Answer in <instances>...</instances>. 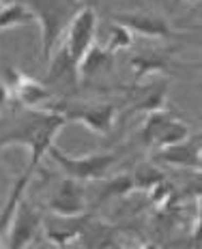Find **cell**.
Instances as JSON below:
<instances>
[{
  "label": "cell",
  "mask_w": 202,
  "mask_h": 249,
  "mask_svg": "<svg viewBox=\"0 0 202 249\" xmlns=\"http://www.w3.org/2000/svg\"><path fill=\"white\" fill-rule=\"evenodd\" d=\"M164 101H165V86H157L155 90L148 92L147 97H142V99L133 106V110L148 114V112H155V110H162Z\"/></svg>",
  "instance_id": "obj_22"
},
{
  "label": "cell",
  "mask_w": 202,
  "mask_h": 249,
  "mask_svg": "<svg viewBox=\"0 0 202 249\" xmlns=\"http://www.w3.org/2000/svg\"><path fill=\"white\" fill-rule=\"evenodd\" d=\"M35 172H37L35 168L26 165L24 172L19 174L18 178H15V183H13V187H11V191H9V198H7V202H4L2 211H0V234H4V232H7L9 221H11V217H13L15 209H18V204L24 200V194H26V189H28V185L33 183Z\"/></svg>",
  "instance_id": "obj_13"
},
{
  "label": "cell",
  "mask_w": 202,
  "mask_h": 249,
  "mask_svg": "<svg viewBox=\"0 0 202 249\" xmlns=\"http://www.w3.org/2000/svg\"><path fill=\"white\" fill-rule=\"evenodd\" d=\"M9 101H11V90H9L7 82L0 80V114H2L4 110H7Z\"/></svg>",
  "instance_id": "obj_24"
},
{
  "label": "cell",
  "mask_w": 202,
  "mask_h": 249,
  "mask_svg": "<svg viewBox=\"0 0 202 249\" xmlns=\"http://www.w3.org/2000/svg\"><path fill=\"white\" fill-rule=\"evenodd\" d=\"M187 4H191V7H196V4H200V0H185Z\"/></svg>",
  "instance_id": "obj_25"
},
{
  "label": "cell",
  "mask_w": 202,
  "mask_h": 249,
  "mask_svg": "<svg viewBox=\"0 0 202 249\" xmlns=\"http://www.w3.org/2000/svg\"><path fill=\"white\" fill-rule=\"evenodd\" d=\"M114 234H116L114 226L106 224V221H101V219H95V217L91 215L89 224L82 230L77 241L82 243L84 249H112L116 245V243H114Z\"/></svg>",
  "instance_id": "obj_12"
},
{
  "label": "cell",
  "mask_w": 202,
  "mask_h": 249,
  "mask_svg": "<svg viewBox=\"0 0 202 249\" xmlns=\"http://www.w3.org/2000/svg\"><path fill=\"white\" fill-rule=\"evenodd\" d=\"M144 249H157V247H155V245H147V247H144Z\"/></svg>",
  "instance_id": "obj_26"
},
{
  "label": "cell",
  "mask_w": 202,
  "mask_h": 249,
  "mask_svg": "<svg viewBox=\"0 0 202 249\" xmlns=\"http://www.w3.org/2000/svg\"><path fill=\"white\" fill-rule=\"evenodd\" d=\"M191 136V129H189V124L187 123H183L181 118L177 116L172 123L165 127V131L162 133V138H159V142H157V148L155 150H159V148H165V146H172V144H179V142H185Z\"/></svg>",
  "instance_id": "obj_20"
},
{
  "label": "cell",
  "mask_w": 202,
  "mask_h": 249,
  "mask_svg": "<svg viewBox=\"0 0 202 249\" xmlns=\"http://www.w3.org/2000/svg\"><path fill=\"white\" fill-rule=\"evenodd\" d=\"M11 90V97H15L24 107L28 110H45L48 103L54 99V92L50 86H45L43 82L28 77L24 73L13 75V84H7Z\"/></svg>",
  "instance_id": "obj_10"
},
{
  "label": "cell",
  "mask_w": 202,
  "mask_h": 249,
  "mask_svg": "<svg viewBox=\"0 0 202 249\" xmlns=\"http://www.w3.org/2000/svg\"><path fill=\"white\" fill-rule=\"evenodd\" d=\"M56 112L63 114L67 123H80L97 136H106L116 123L118 106L116 103H73V106H63Z\"/></svg>",
  "instance_id": "obj_5"
},
{
  "label": "cell",
  "mask_w": 202,
  "mask_h": 249,
  "mask_svg": "<svg viewBox=\"0 0 202 249\" xmlns=\"http://www.w3.org/2000/svg\"><path fill=\"white\" fill-rule=\"evenodd\" d=\"M65 124L67 121L63 118V114H58L56 110L28 114V121L15 124L13 131L0 138V146H26L30 155L26 165L37 170L41 159L48 155L50 146L54 144L56 136Z\"/></svg>",
  "instance_id": "obj_1"
},
{
  "label": "cell",
  "mask_w": 202,
  "mask_h": 249,
  "mask_svg": "<svg viewBox=\"0 0 202 249\" xmlns=\"http://www.w3.org/2000/svg\"><path fill=\"white\" fill-rule=\"evenodd\" d=\"M133 45V35L131 30H127L125 26L116 24L114 22L110 26V35H108V43L103 45L106 48V52H110V54H118V52H125Z\"/></svg>",
  "instance_id": "obj_19"
},
{
  "label": "cell",
  "mask_w": 202,
  "mask_h": 249,
  "mask_svg": "<svg viewBox=\"0 0 202 249\" xmlns=\"http://www.w3.org/2000/svg\"><path fill=\"white\" fill-rule=\"evenodd\" d=\"M133 191V178L131 174H116L112 178H103L101 180V189L97 196V204L108 202L112 198H125Z\"/></svg>",
  "instance_id": "obj_17"
},
{
  "label": "cell",
  "mask_w": 202,
  "mask_h": 249,
  "mask_svg": "<svg viewBox=\"0 0 202 249\" xmlns=\"http://www.w3.org/2000/svg\"><path fill=\"white\" fill-rule=\"evenodd\" d=\"M131 178H133V191H144L147 194L157 183H162L165 176L155 163H140L131 172Z\"/></svg>",
  "instance_id": "obj_18"
},
{
  "label": "cell",
  "mask_w": 202,
  "mask_h": 249,
  "mask_svg": "<svg viewBox=\"0 0 202 249\" xmlns=\"http://www.w3.org/2000/svg\"><path fill=\"white\" fill-rule=\"evenodd\" d=\"M89 209V200H86V187L80 180H73L69 176H65L60 180V185L56 187V191L48 200V211L52 215L58 217H77L84 215Z\"/></svg>",
  "instance_id": "obj_7"
},
{
  "label": "cell",
  "mask_w": 202,
  "mask_h": 249,
  "mask_svg": "<svg viewBox=\"0 0 202 249\" xmlns=\"http://www.w3.org/2000/svg\"><path fill=\"white\" fill-rule=\"evenodd\" d=\"M114 22L125 26L127 30H131V35H140V37H147V39H172L174 37L172 24L164 15L118 13V15H114Z\"/></svg>",
  "instance_id": "obj_8"
},
{
  "label": "cell",
  "mask_w": 202,
  "mask_h": 249,
  "mask_svg": "<svg viewBox=\"0 0 202 249\" xmlns=\"http://www.w3.org/2000/svg\"><path fill=\"white\" fill-rule=\"evenodd\" d=\"M200 136H189L185 142L172 144V146L159 148L153 153L155 163H165L172 168H185L200 172Z\"/></svg>",
  "instance_id": "obj_9"
},
{
  "label": "cell",
  "mask_w": 202,
  "mask_h": 249,
  "mask_svg": "<svg viewBox=\"0 0 202 249\" xmlns=\"http://www.w3.org/2000/svg\"><path fill=\"white\" fill-rule=\"evenodd\" d=\"M24 4L35 13L41 30V54L45 60L54 54L60 37L65 35L71 15L75 13V0H24Z\"/></svg>",
  "instance_id": "obj_2"
},
{
  "label": "cell",
  "mask_w": 202,
  "mask_h": 249,
  "mask_svg": "<svg viewBox=\"0 0 202 249\" xmlns=\"http://www.w3.org/2000/svg\"><path fill=\"white\" fill-rule=\"evenodd\" d=\"M131 67L136 71V77L140 80L142 75H148V73H155L165 67V58H159V56H153V54H138L136 58H131Z\"/></svg>",
  "instance_id": "obj_21"
},
{
  "label": "cell",
  "mask_w": 202,
  "mask_h": 249,
  "mask_svg": "<svg viewBox=\"0 0 202 249\" xmlns=\"http://www.w3.org/2000/svg\"><path fill=\"white\" fill-rule=\"evenodd\" d=\"M147 194H148V198H151L153 204L162 209V206H165L170 200L174 198V194H177V189H174V185H172V183H168V180L164 178L162 183H157V185L153 187V189H148Z\"/></svg>",
  "instance_id": "obj_23"
},
{
  "label": "cell",
  "mask_w": 202,
  "mask_h": 249,
  "mask_svg": "<svg viewBox=\"0 0 202 249\" xmlns=\"http://www.w3.org/2000/svg\"><path fill=\"white\" fill-rule=\"evenodd\" d=\"M35 24H37V18L24 2L9 0V2L0 4V33L19 28V26H35Z\"/></svg>",
  "instance_id": "obj_16"
},
{
  "label": "cell",
  "mask_w": 202,
  "mask_h": 249,
  "mask_svg": "<svg viewBox=\"0 0 202 249\" xmlns=\"http://www.w3.org/2000/svg\"><path fill=\"white\" fill-rule=\"evenodd\" d=\"M75 2H77V0H75Z\"/></svg>",
  "instance_id": "obj_29"
},
{
  "label": "cell",
  "mask_w": 202,
  "mask_h": 249,
  "mask_svg": "<svg viewBox=\"0 0 202 249\" xmlns=\"http://www.w3.org/2000/svg\"><path fill=\"white\" fill-rule=\"evenodd\" d=\"M43 228V213L28 200H22L9 221L7 249H28Z\"/></svg>",
  "instance_id": "obj_6"
},
{
  "label": "cell",
  "mask_w": 202,
  "mask_h": 249,
  "mask_svg": "<svg viewBox=\"0 0 202 249\" xmlns=\"http://www.w3.org/2000/svg\"><path fill=\"white\" fill-rule=\"evenodd\" d=\"M97 26H99V15L91 4L75 9V13L71 15L65 30L63 48L69 54L73 65L80 62V58L86 54V50L97 41Z\"/></svg>",
  "instance_id": "obj_4"
},
{
  "label": "cell",
  "mask_w": 202,
  "mask_h": 249,
  "mask_svg": "<svg viewBox=\"0 0 202 249\" xmlns=\"http://www.w3.org/2000/svg\"><path fill=\"white\" fill-rule=\"evenodd\" d=\"M110 67H112V54L106 52V48L95 41L75 65V71L77 77H95L103 73V71H108Z\"/></svg>",
  "instance_id": "obj_14"
},
{
  "label": "cell",
  "mask_w": 202,
  "mask_h": 249,
  "mask_svg": "<svg viewBox=\"0 0 202 249\" xmlns=\"http://www.w3.org/2000/svg\"><path fill=\"white\" fill-rule=\"evenodd\" d=\"M0 249H2V245H0Z\"/></svg>",
  "instance_id": "obj_28"
},
{
  "label": "cell",
  "mask_w": 202,
  "mask_h": 249,
  "mask_svg": "<svg viewBox=\"0 0 202 249\" xmlns=\"http://www.w3.org/2000/svg\"><path fill=\"white\" fill-rule=\"evenodd\" d=\"M2 2H4V0H0V4H2Z\"/></svg>",
  "instance_id": "obj_27"
},
{
  "label": "cell",
  "mask_w": 202,
  "mask_h": 249,
  "mask_svg": "<svg viewBox=\"0 0 202 249\" xmlns=\"http://www.w3.org/2000/svg\"><path fill=\"white\" fill-rule=\"evenodd\" d=\"M54 217L56 219H52V221L43 219V236L48 243H52L54 247H60V249H65L67 245L77 241L82 230H84L91 219L89 213L77 215V217H58V215H54Z\"/></svg>",
  "instance_id": "obj_11"
},
{
  "label": "cell",
  "mask_w": 202,
  "mask_h": 249,
  "mask_svg": "<svg viewBox=\"0 0 202 249\" xmlns=\"http://www.w3.org/2000/svg\"><path fill=\"white\" fill-rule=\"evenodd\" d=\"M48 157L65 172V176L80 183H91V180L108 178V172L118 163L121 153L110 150V153H89V155H67L63 148L52 144L48 150Z\"/></svg>",
  "instance_id": "obj_3"
},
{
  "label": "cell",
  "mask_w": 202,
  "mask_h": 249,
  "mask_svg": "<svg viewBox=\"0 0 202 249\" xmlns=\"http://www.w3.org/2000/svg\"><path fill=\"white\" fill-rule=\"evenodd\" d=\"M177 118V114L172 110H168V107H162V110H155V112H148L147 121L142 124V131H140V138H142V142L147 144L148 148H157V142L159 138H162V133L165 131V127H168L170 123Z\"/></svg>",
  "instance_id": "obj_15"
}]
</instances>
